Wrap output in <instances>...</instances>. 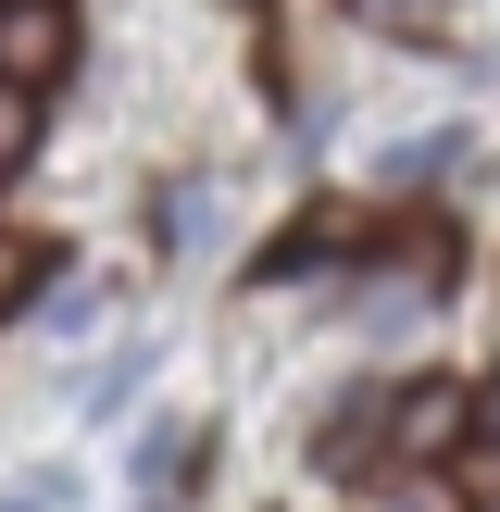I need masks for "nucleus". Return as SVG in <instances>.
<instances>
[{
  "instance_id": "7ed1b4c3",
  "label": "nucleus",
  "mask_w": 500,
  "mask_h": 512,
  "mask_svg": "<svg viewBox=\"0 0 500 512\" xmlns=\"http://www.w3.org/2000/svg\"><path fill=\"white\" fill-rule=\"evenodd\" d=\"M25 150H38V100H25V88H0V175H13Z\"/></svg>"
},
{
  "instance_id": "39448f33",
  "label": "nucleus",
  "mask_w": 500,
  "mask_h": 512,
  "mask_svg": "<svg viewBox=\"0 0 500 512\" xmlns=\"http://www.w3.org/2000/svg\"><path fill=\"white\" fill-rule=\"evenodd\" d=\"M375 25H388V38H438V0H363Z\"/></svg>"
},
{
  "instance_id": "20e7f679",
  "label": "nucleus",
  "mask_w": 500,
  "mask_h": 512,
  "mask_svg": "<svg viewBox=\"0 0 500 512\" xmlns=\"http://www.w3.org/2000/svg\"><path fill=\"white\" fill-rule=\"evenodd\" d=\"M375 512H463V500H450L438 475H388V488H375Z\"/></svg>"
},
{
  "instance_id": "423d86ee",
  "label": "nucleus",
  "mask_w": 500,
  "mask_h": 512,
  "mask_svg": "<svg viewBox=\"0 0 500 512\" xmlns=\"http://www.w3.org/2000/svg\"><path fill=\"white\" fill-rule=\"evenodd\" d=\"M463 438H488V450H500V375H488V388H475V413H463Z\"/></svg>"
},
{
  "instance_id": "f03ea898",
  "label": "nucleus",
  "mask_w": 500,
  "mask_h": 512,
  "mask_svg": "<svg viewBox=\"0 0 500 512\" xmlns=\"http://www.w3.org/2000/svg\"><path fill=\"white\" fill-rule=\"evenodd\" d=\"M463 413H475V388H450V375H413V388H388V450H400V463H425L438 438H463Z\"/></svg>"
},
{
  "instance_id": "f257e3e1",
  "label": "nucleus",
  "mask_w": 500,
  "mask_h": 512,
  "mask_svg": "<svg viewBox=\"0 0 500 512\" xmlns=\"http://www.w3.org/2000/svg\"><path fill=\"white\" fill-rule=\"evenodd\" d=\"M63 63H75V0H0V88L38 100Z\"/></svg>"
}]
</instances>
